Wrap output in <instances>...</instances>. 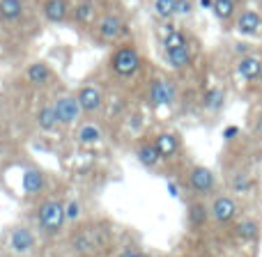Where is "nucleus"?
I'll use <instances>...</instances> for the list:
<instances>
[{"mask_svg": "<svg viewBox=\"0 0 262 257\" xmlns=\"http://www.w3.org/2000/svg\"><path fill=\"white\" fill-rule=\"evenodd\" d=\"M161 257H168V255H161Z\"/></svg>", "mask_w": 262, "mask_h": 257, "instance_id": "obj_30", "label": "nucleus"}, {"mask_svg": "<svg viewBox=\"0 0 262 257\" xmlns=\"http://www.w3.org/2000/svg\"><path fill=\"white\" fill-rule=\"evenodd\" d=\"M113 257H154L149 250H145L143 246L138 244H129V246H122V248L115 250Z\"/></svg>", "mask_w": 262, "mask_h": 257, "instance_id": "obj_27", "label": "nucleus"}, {"mask_svg": "<svg viewBox=\"0 0 262 257\" xmlns=\"http://www.w3.org/2000/svg\"><path fill=\"white\" fill-rule=\"evenodd\" d=\"M41 239L30 223H14L0 237V250L7 257H37L41 250Z\"/></svg>", "mask_w": 262, "mask_h": 257, "instance_id": "obj_3", "label": "nucleus"}, {"mask_svg": "<svg viewBox=\"0 0 262 257\" xmlns=\"http://www.w3.org/2000/svg\"><path fill=\"white\" fill-rule=\"evenodd\" d=\"M235 30L242 37H260L262 35V14L255 9H242L235 18Z\"/></svg>", "mask_w": 262, "mask_h": 257, "instance_id": "obj_15", "label": "nucleus"}, {"mask_svg": "<svg viewBox=\"0 0 262 257\" xmlns=\"http://www.w3.org/2000/svg\"><path fill=\"white\" fill-rule=\"evenodd\" d=\"M172 99H175V90H172V85L168 81H163V78H154V81L149 83L147 104L152 106V108H161V106L172 104Z\"/></svg>", "mask_w": 262, "mask_h": 257, "instance_id": "obj_17", "label": "nucleus"}, {"mask_svg": "<svg viewBox=\"0 0 262 257\" xmlns=\"http://www.w3.org/2000/svg\"><path fill=\"white\" fill-rule=\"evenodd\" d=\"M212 12L214 16H216V21L221 23V26H228V23H232L237 18V0H214L212 5Z\"/></svg>", "mask_w": 262, "mask_h": 257, "instance_id": "obj_23", "label": "nucleus"}, {"mask_svg": "<svg viewBox=\"0 0 262 257\" xmlns=\"http://www.w3.org/2000/svg\"><path fill=\"white\" fill-rule=\"evenodd\" d=\"M69 18L78 26H95L97 21V5L95 0H78L72 9H69Z\"/></svg>", "mask_w": 262, "mask_h": 257, "instance_id": "obj_20", "label": "nucleus"}, {"mask_svg": "<svg viewBox=\"0 0 262 257\" xmlns=\"http://www.w3.org/2000/svg\"><path fill=\"white\" fill-rule=\"evenodd\" d=\"M28 14L26 0H0V23L3 26H14L21 23Z\"/></svg>", "mask_w": 262, "mask_h": 257, "instance_id": "obj_18", "label": "nucleus"}, {"mask_svg": "<svg viewBox=\"0 0 262 257\" xmlns=\"http://www.w3.org/2000/svg\"><path fill=\"white\" fill-rule=\"evenodd\" d=\"M32 122H35V129L41 131V133H55V131L60 129L51 97H44V99L39 101V106H37V110H35V118H32Z\"/></svg>", "mask_w": 262, "mask_h": 257, "instance_id": "obj_14", "label": "nucleus"}, {"mask_svg": "<svg viewBox=\"0 0 262 257\" xmlns=\"http://www.w3.org/2000/svg\"><path fill=\"white\" fill-rule=\"evenodd\" d=\"M198 5L203 9H212V5H214V0H198Z\"/></svg>", "mask_w": 262, "mask_h": 257, "instance_id": "obj_29", "label": "nucleus"}, {"mask_svg": "<svg viewBox=\"0 0 262 257\" xmlns=\"http://www.w3.org/2000/svg\"><path fill=\"white\" fill-rule=\"evenodd\" d=\"M74 95H76L78 104H81L83 118L85 120L97 118V115L104 110V106H106V95H104V90H101L97 83H85V85H81Z\"/></svg>", "mask_w": 262, "mask_h": 257, "instance_id": "obj_9", "label": "nucleus"}, {"mask_svg": "<svg viewBox=\"0 0 262 257\" xmlns=\"http://www.w3.org/2000/svg\"><path fill=\"white\" fill-rule=\"evenodd\" d=\"M136 158H138L145 168H157L159 163H161V156H159L157 145H154L152 138H143L136 145Z\"/></svg>", "mask_w": 262, "mask_h": 257, "instance_id": "obj_22", "label": "nucleus"}, {"mask_svg": "<svg viewBox=\"0 0 262 257\" xmlns=\"http://www.w3.org/2000/svg\"><path fill=\"white\" fill-rule=\"evenodd\" d=\"M152 140L157 145V152L161 156V161H175L182 154V140L175 131H159Z\"/></svg>", "mask_w": 262, "mask_h": 257, "instance_id": "obj_13", "label": "nucleus"}, {"mask_svg": "<svg viewBox=\"0 0 262 257\" xmlns=\"http://www.w3.org/2000/svg\"><path fill=\"white\" fill-rule=\"evenodd\" d=\"M143 69V55L131 41H120L108 58V72L115 81L129 83Z\"/></svg>", "mask_w": 262, "mask_h": 257, "instance_id": "obj_4", "label": "nucleus"}, {"mask_svg": "<svg viewBox=\"0 0 262 257\" xmlns=\"http://www.w3.org/2000/svg\"><path fill=\"white\" fill-rule=\"evenodd\" d=\"M193 14V0H177V16L186 18Z\"/></svg>", "mask_w": 262, "mask_h": 257, "instance_id": "obj_28", "label": "nucleus"}, {"mask_svg": "<svg viewBox=\"0 0 262 257\" xmlns=\"http://www.w3.org/2000/svg\"><path fill=\"white\" fill-rule=\"evenodd\" d=\"M209 223H212V216H209V200L189 198V207H186V225H189V230L203 232Z\"/></svg>", "mask_w": 262, "mask_h": 257, "instance_id": "obj_12", "label": "nucleus"}, {"mask_svg": "<svg viewBox=\"0 0 262 257\" xmlns=\"http://www.w3.org/2000/svg\"><path fill=\"white\" fill-rule=\"evenodd\" d=\"M69 0H41V16L51 26H62L69 21Z\"/></svg>", "mask_w": 262, "mask_h": 257, "instance_id": "obj_16", "label": "nucleus"}, {"mask_svg": "<svg viewBox=\"0 0 262 257\" xmlns=\"http://www.w3.org/2000/svg\"><path fill=\"white\" fill-rule=\"evenodd\" d=\"M235 232L242 241H251L258 237V223L255 221H239L235 225Z\"/></svg>", "mask_w": 262, "mask_h": 257, "instance_id": "obj_26", "label": "nucleus"}, {"mask_svg": "<svg viewBox=\"0 0 262 257\" xmlns=\"http://www.w3.org/2000/svg\"><path fill=\"white\" fill-rule=\"evenodd\" d=\"M237 76L244 78L246 83H255L262 78V60L258 55H242L239 60H237Z\"/></svg>", "mask_w": 262, "mask_h": 257, "instance_id": "obj_19", "label": "nucleus"}, {"mask_svg": "<svg viewBox=\"0 0 262 257\" xmlns=\"http://www.w3.org/2000/svg\"><path fill=\"white\" fill-rule=\"evenodd\" d=\"M69 257H113L118 250L115 223L108 218H81L62 235Z\"/></svg>", "mask_w": 262, "mask_h": 257, "instance_id": "obj_1", "label": "nucleus"}, {"mask_svg": "<svg viewBox=\"0 0 262 257\" xmlns=\"http://www.w3.org/2000/svg\"><path fill=\"white\" fill-rule=\"evenodd\" d=\"M237 212H239V204L230 193L219 191L216 195L209 198V216H212L214 225H230L235 221Z\"/></svg>", "mask_w": 262, "mask_h": 257, "instance_id": "obj_10", "label": "nucleus"}, {"mask_svg": "<svg viewBox=\"0 0 262 257\" xmlns=\"http://www.w3.org/2000/svg\"><path fill=\"white\" fill-rule=\"evenodd\" d=\"M64 204H67V200L55 191H49L46 195H41L39 200L32 202L30 212H28V223L37 230V235L44 239V244L62 239V235L67 232Z\"/></svg>", "mask_w": 262, "mask_h": 257, "instance_id": "obj_2", "label": "nucleus"}, {"mask_svg": "<svg viewBox=\"0 0 262 257\" xmlns=\"http://www.w3.org/2000/svg\"><path fill=\"white\" fill-rule=\"evenodd\" d=\"M76 133H78L76 135L78 143H83V145H95V143H99V140H101V129L97 127L92 120H85V122L78 124Z\"/></svg>", "mask_w": 262, "mask_h": 257, "instance_id": "obj_24", "label": "nucleus"}, {"mask_svg": "<svg viewBox=\"0 0 262 257\" xmlns=\"http://www.w3.org/2000/svg\"><path fill=\"white\" fill-rule=\"evenodd\" d=\"M154 14L161 21L177 18V0H154Z\"/></svg>", "mask_w": 262, "mask_h": 257, "instance_id": "obj_25", "label": "nucleus"}, {"mask_svg": "<svg viewBox=\"0 0 262 257\" xmlns=\"http://www.w3.org/2000/svg\"><path fill=\"white\" fill-rule=\"evenodd\" d=\"M21 191L26 198H30L32 202L39 200L41 195H46L51 191V181H49V175L44 172V168H39L37 163L28 161L23 166V172H21Z\"/></svg>", "mask_w": 262, "mask_h": 257, "instance_id": "obj_8", "label": "nucleus"}, {"mask_svg": "<svg viewBox=\"0 0 262 257\" xmlns=\"http://www.w3.org/2000/svg\"><path fill=\"white\" fill-rule=\"evenodd\" d=\"M23 81H26L32 90L46 92L58 83V78H55V72L51 69L49 62H44V60H35V62H30L26 69H23Z\"/></svg>", "mask_w": 262, "mask_h": 257, "instance_id": "obj_11", "label": "nucleus"}, {"mask_svg": "<svg viewBox=\"0 0 262 257\" xmlns=\"http://www.w3.org/2000/svg\"><path fill=\"white\" fill-rule=\"evenodd\" d=\"M163 58H166V64L175 72H182L191 64V49L189 44L184 46H172V49H163Z\"/></svg>", "mask_w": 262, "mask_h": 257, "instance_id": "obj_21", "label": "nucleus"}, {"mask_svg": "<svg viewBox=\"0 0 262 257\" xmlns=\"http://www.w3.org/2000/svg\"><path fill=\"white\" fill-rule=\"evenodd\" d=\"M97 39L104 44H120L129 35V26L118 12H106L95 21Z\"/></svg>", "mask_w": 262, "mask_h": 257, "instance_id": "obj_7", "label": "nucleus"}, {"mask_svg": "<svg viewBox=\"0 0 262 257\" xmlns=\"http://www.w3.org/2000/svg\"><path fill=\"white\" fill-rule=\"evenodd\" d=\"M53 101V110H55V118H58V124L62 129H69V127H78L83 122V110H81V104H78L76 95L74 92H55L51 97Z\"/></svg>", "mask_w": 262, "mask_h": 257, "instance_id": "obj_6", "label": "nucleus"}, {"mask_svg": "<svg viewBox=\"0 0 262 257\" xmlns=\"http://www.w3.org/2000/svg\"><path fill=\"white\" fill-rule=\"evenodd\" d=\"M182 189L189 198H203L209 200L212 195L219 193V179L214 175L212 168L193 163L189 170L184 172V179H182Z\"/></svg>", "mask_w": 262, "mask_h": 257, "instance_id": "obj_5", "label": "nucleus"}]
</instances>
